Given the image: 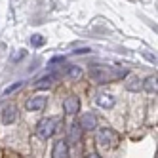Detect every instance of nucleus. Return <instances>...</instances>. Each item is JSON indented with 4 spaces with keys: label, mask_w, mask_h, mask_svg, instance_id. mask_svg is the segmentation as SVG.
Returning <instances> with one entry per match:
<instances>
[{
    "label": "nucleus",
    "mask_w": 158,
    "mask_h": 158,
    "mask_svg": "<svg viewBox=\"0 0 158 158\" xmlns=\"http://www.w3.org/2000/svg\"><path fill=\"white\" fill-rule=\"evenodd\" d=\"M92 76L99 84H109V82H116V80L126 78L128 71L120 69V67H110V65H94L92 67Z\"/></svg>",
    "instance_id": "obj_1"
},
{
    "label": "nucleus",
    "mask_w": 158,
    "mask_h": 158,
    "mask_svg": "<svg viewBox=\"0 0 158 158\" xmlns=\"http://www.w3.org/2000/svg\"><path fill=\"white\" fill-rule=\"evenodd\" d=\"M59 124H61V118L59 116H50V118H44L38 122L36 126V133L40 139H50L52 135L59 130Z\"/></svg>",
    "instance_id": "obj_2"
},
{
    "label": "nucleus",
    "mask_w": 158,
    "mask_h": 158,
    "mask_svg": "<svg viewBox=\"0 0 158 158\" xmlns=\"http://www.w3.org/2000/svg\"><path fill=\"white\" fill-rule=\"evenodd\" d=\"M97 141L101 145H105V147H112V145H116L118 143V133L114 130H110V128H101L97 131Z\"/></svg>",
    "instance_id": "obj_3"
},
{
    "label": "nucleus",
    "mask_w": 158,
    "mask_h": 158,
    "mask_svg": "<svg viewBox=\"0 0 158 158\" xmlns=\"http://www.w3.org/2000/svg\"><path fill=\"white\" fill-rule=\"evenodd\" d=\"M0 120H2V124H6V126L14 124L17 120V107L15 105H6L2 109V112H0Z\"/></svg>",
    "instance_id": "obj_4"
},
{
    "label": "nucleus",
    "mask_w": 158,
    "mask_h": 158,
    "mask_svg": "<svg viewBox=\"0 0 158 158\" xmlns=\"http://www.w3.org/2000/svg\"><path fill=\"white\" fill-rule=\"evenodd\" d=\"M78 109H80V99L74 97V95H69L63 99V110L67 114H76Z\"/></svg>",
    "instance_id": "obj_5"
},
{
    "label": "nucleus",
    "mask_w": 158,
    "mask_h": 158,
    "mask_svg": "<svg viewBox=\"0 0 158 158\" xmlns=\"http://www.w3.org/2000/svg\"><path fill=\"white\" fill-rule=\"evenodd\" d=\"M97 124V118L94 112H84V114L78 118V128L80 130H94Z\"/></svg>",
    "instance_id": "obj_6"
},
{
    "label": "nucleus",
    "mask_w": 158,
    "mask_h": 158,
    "mask_svg": "<svg viewBox=\"0 0 158 158\" xmlns=\"http://www.w3.org/2000/svg\"><path fill=\"white\" fill-rule=\"evenodd\" d=\"M46 103H48V97L35 95V97H31L25 103V107H27V110H42L44 107H46Z\"/></svg>",
    "instance_id": "obj_7"
},
{
    "label": "nucleus",
    "mask_w": 158,
    "mask_h": 158,
    "mask_svg": "<svg viewBox=\"0 0 158 158\" xmlns=\"http://www.w3.org/2000/svg\"><path fill=\"white\" fill-rule=\"evenodd\" d=\"M114 95H110V94H99L95 97V103L101 107V109H110V107H114Z\"/></svg>",
    "instance_id": "obj_8"
},
{
    "label": "nucleus",
    "mask_w": 158,
    "mask_h": 158,
    "mask_svg": "<svg viewBox=\"0 0 158 158\" xmlns=\"http://www.w3.org/2000/svg\"><path fill=\"white\" fill-rule=\"evenodd\" d=\"M53 158H69V145L67 141H57L53 147Z\"/></svg>",
    "instance_id": "obj_9"
},
{
    "label": "nucleus",
    "mask_w": 158,
    "mask_h": 158,
    "mask_svg": "<svg viewBox=\"0 0 158 158\" xmlns=\"http://www.w3.org/2000/svg\"><path fill=\"white\" fill-rule=\"evenodd\" d=\"M59 78V74H55V73H50V74H46V76H42V78H38L36 80V84H35V88L36 89H42V88H48L52 82H55Z\"/></svg>",
    "instance_id": "obj_10"
},
{
    "label": "nucleus",
    "mask_w": 158,
    "mask_h": 158,
    "mask_svg": "<svg viewBox=\"0 0 158 158\" xmlns=\"http://www.w3.org/2000/svg\"><path fill=\"white\" fill-rule=\"evenodd\" d=\"M141 88H143V80H139L137 76H131L130 80L126 82V89H128V92H139Z\"/></svg>",
    "instance_id": "obj_11"
},
{
    "label": "nucleus",
    "mask_w": 158,
    "mask_h": 158,
    "mask_svg": "<svg viewBox=\"0 0 158 158\" xmlns=\"http://www.w3.org/2000/svg\"><path fill=\"white\" fill-rule=\"evenodd\" d=\"M80 139V128H78V124H73L69 128V143H78Z\"/></svg>",
    "instance_id": "obj_12"
},
{
    "label": "nucleus",
    "mask_w": 158,
    "mask_h": 158,
    "mask_svg": "<svg viewBox=\"0 0 158 158\" xmlns=\"http://www.w3.org/2000/svg\"><path fill=\"white\" fill-rule=\"evenodd\" d=\"M143 88L147 89V92H156V76H151V78H147Z\"/></svg>",
    "instance_id": "obj_13"
},
{
    "label": "nucleus",
    "mask_w": 158,
    "mask_h": 158,
    "mask_svg": "<svg viewBox=\"0 0 158 158\" xmlns=\"http://www.w3.org/2000/svg\"><path fill=\"white\" fill-rule=\"evenodd\" d=\"M67 74L73 76V78H76V76H80V74H82V69H80V67H76V65H71L69 69H67Z\"/></svg>",
    "instance_id": "obj_14"
},
{
    "label": "nucleus",
    "mask_w": 158,
    "mask_h": 158,
    "mask_svg": "<svg viewBox=\"0 0 158 158\" xmlns=\"http://www.w3.org/2000/svg\"><path fill=\"white\" fill-rule=\"evenodd\" d=\"M44 42H46V40H44V36H40V35H35V36L31 38V44H32L35 48H40Z\"/></svg>",
    "instance_id": "obj_15"
},
{
    "label": "nucleus",
    "mask_w": 158,
    "mask_h": 158,
    "mask_svg": "<svg viewBox=\"0 0 158 158\" xmlns=\"http://www.w3.org/2000/svg\"><path fill=\"white\" fill-rule=\"evenodd\" d=\"M19 88H21V82H15V84H12L10 88H6L4 94H12V92H15V89H19Z\"/></svg>",
    "instance_id": "obj_16"
},
{
    "label": "nucleus",
    "mask_w": 158,
    "mask_h": 158,
    "mask_svg": "<svg viewBox=\"0 0 158 158\" xmlns=\"http://www.w3.org/2000/svg\"><path fill=\"white\" fill-rule=\"evenodd\" d=\"M23 57H25V52H23V50H19V53L12 55V61L15 63V61H21V59H23Z\"/></svg>",
    "instance_id": "obj_17"
},
{
    "label": "nucleus",
    "mask_w": 158,
    "mask_h": 158,
    "mask_svg": "<svg viewBox=\"0 0 158 158\" xmlns=\"http://www.w3.org/2000/svg\"><path fill=\"white\" fill-rule=\"evenodd\" d=\"M89 52H92V50H89V48H82V50H76L74 53H89Z\"/></svg>",
    "instance_id": "obj_18"
},
{
    "label": "nucleus",
    "mask_w": 158,
    "mask_h": 158,
    "mask_svg": "<svg viewBox=\"0 0 158 158\" xmlns=\"http://www.w3.org/2000/svg\"><path fill=\"white\" fill-rule=\"evenodd\" d=\"M86 158H99V154H95V152H89Z\"/></svg>",
    "instance_id": "obj_19"
}]
</instances>
